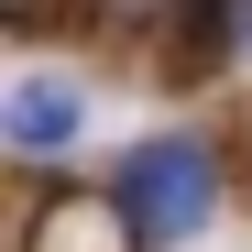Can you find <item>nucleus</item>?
Returning a JSON list of instances; mask_svg holds the SVG:
<instances>
[{"instance_id":"obj_1","label":"nucleus","mask_w":252,"mask_h":252,"mask_svg":"<svg viewBox=\"0 0 252 252\" xmlns=\"http://www.w3.org/2000/svg\"><path fill=\"white\" fill-rule=\"evenodd\" d=\"M208 208H220V176H208L197 143H143V154H132V230H143V241L208 230Z\"/></svg>"},{"instance_id":"obj_2","label":"nucleus","mask_w":252,"mask_h":252,"mask_svg":"<svg viewBox=\"0 0 252 252\" xmlns=\"http://www.w3.org/2000/svg\"><path fill=\"white\" fill-rule=\"evenodd\" d=\"M0 132H11L22 154H66L77 132H88V88H77V77H22V88L0 99Z\"/></svg>"},{"instance_id":"obj_3","label":"nucleus","mask_w":252,"mask_h":252,"mask_svg":"<svg viewBox=\"0 0 252 252\" xmlns=\"http://www.w3.org/2000/svg\"><path fill=\"white\" fill-rule=\"evenodd\" d=\"M33 252H132V220H121L110 197H77V187H55L44 208H33Z\"/></svg>"}]
</instances>
